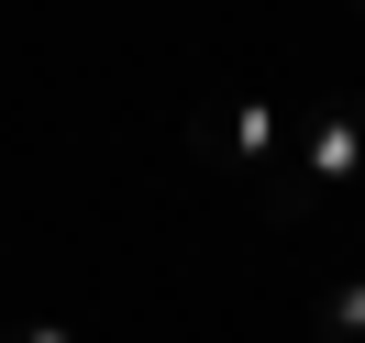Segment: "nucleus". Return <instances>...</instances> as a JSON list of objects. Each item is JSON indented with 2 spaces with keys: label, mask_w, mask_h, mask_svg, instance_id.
I'll return each instance as SVG.
<instances>
[{
  "label": "nucleus",
  "mask_w": 365,
  "mask_h": 343,
  "mask_svg": "<svg viewBox=\"0 0 365 343\" xmlns=\"http://www.w3.org/2000/svg\"><path fill=\"white\" fill-rule=\"evenodd\" d=\"M288 166L310 178V200H321V188H354V178H365V100H321V111H299Z\"/></svg>",
  "instance_id": "1"
},
{
  "label": "nucleus",
  "mask_w": 365,
  "mask_h": 343,
  "mask_svg": "<svg viewBox=\"0 0 365 343\" xmlns=\"http://www.w3.org/2000/svg\"><path fill=\"white\" fill-rule=\"evenodd\" d=\"M354 11H365V0H354Z\"/></svg>",
  "instance_id": "5"
},
{
  "label": "nucleus",
  "mask_w": 365,
  "mask_h": 343,
  "mask_svg": "<svg viewBox=\"0 0 365 343\" xmlns=\"http://www.w3.org/2000/svg\"><path fill=\"white\" fill-rule=\"evenodd\" d=\"M210 144H222V155L244 166V178H266V166L299 144V111H288V100H232V111L210 122Z\"/></svg>",
  "instance_id": "2"
},
{
  "label": "nucleus",
  "mask_w": 365,
  "mask_h": 343,
  "mask_svg": "<svg viewBox=\"0 0 365 343\" xmlns=\"http://www.w3.org/2000/svg\"><path fill=\"white\" fill-rule=\"evenodd\" d=\"M0 343H78V332H56V321H11Z\"/></svg>",
  "instance_id": "4"
},
{
  "label": "nucleus",
  "mask_w": 365,
  "mask_h": 343,
  "mask_svg": "<svg viewBox=\"0 0 365 343\" xmlns=\"http://www.w3.org/2000/svg\"><path fill=\"white\" fill-rule=\"evenodd\" d=\"M310 332H321V343H365V277H343V288L310 299Z\"/></svg>",
  "instance_id": "3"
}]
</instances>
